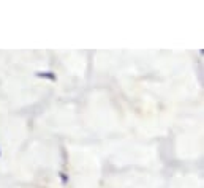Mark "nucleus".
<instances>
[{"label": "nucleus", "mask_w": 204, "mask_h": 188, "mask_svg": "<svg viewBox=\"0 0 204 188\" xmlns=\"http://www.w3.org/2000/svg\"><path fill=\"white\" fill-rule=\"evenodd\" d=\"M37 78H43V79H51V81H57V76L54 73H48V71H37L35 73Z\"/></svg>", "instance_id": "nucleus-1"}, {"label": "nucleus", "mask_w": 204, "mask_h": 188, "mask_svg": "<svg viewBox=\"0 0 204 188\" xmlns=\"http://www.w3.org/2000/svg\"><path fill=\"white\" fill-rule=\"evenodd\" d=\"M0 155H2V154H0Z\"/></svg>", "instance_id": "nucleus-3"}, {"label": "nucleus", "mask_w": 204, "mask_h": 188, "mask_svg": "<svg viewBox=\"0 0 204 188\" xmlns=\"http://www.w3.org/2000/svg\"><path fill=\"white\" fill-rule=\"evenodd\" d=\"M59 177H60V180H63V183H67V180H68V179H67L65 174H62V172H60V174H59Z\"/></svg>", "instance_id": "nucleus-2"}]
</instances>
